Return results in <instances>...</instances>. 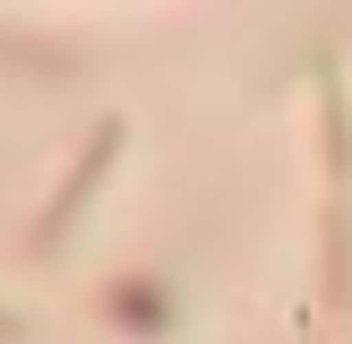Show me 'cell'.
I'll return each instance as SVG.
<instances>
[{"label": "cell", "mask_w": 352, "mask_h": 344, "mask_svg": "<svg viewBox=\"0 0 352 344\" xmlns=\"http://www.w3.org/2000/svg\"><path fill=\"white\" fill-rule=\"evenodd\" d=\"M112 147H120V120H103V138H95V147H86V164H78V181H69L60 198H52V215H43V233H34V241H43V250H52V241H60V224L78 215V198H86V189L103 181V155H112Z\"/></svg>", "instance_id": "7a4b0ae2"}, {"label": "cell", "mask_w": 352, "mask_h": 344, "mask_svg": "<svg viewBox=\"0 0 352 344\" xmlns=\"http://www.w3.org/2000/svg\"><path fill=\"white\" fill-rule=\"evenodd\" d=\"M327 155H336V189H352V120H344V95H327ZM352 215H336V233H327V292L352 301Z\"/></svg>", "instance_id": "6da1fadb"}]
</instances>
